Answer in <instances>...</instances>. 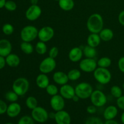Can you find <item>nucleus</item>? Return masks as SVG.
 <instances>
[{
	"label": "nucleus",
	"mask_w": 124,
	"mask_h": 124,
	"mask_svg": "<svg viewBox=\"0 0 124 124\" xmlns=\"http://www.w3.org/2000/svg\"><path fill=\"white\" fill-rule=\"evenodd\" d=\"M87 28L93 33H99L104 29V19L99 13H93L88 17L87 21Z\"/></svg>",
	"instance_id": "obj_1"
},
{
	"label": "nucleus",
	"mask_w": 124,
	"mask_h": 124,
	"mask_svg": "<svg viewBox=\"0 0 124 124\" xmlns=\"http://www.w3.org/2000/svg\"><path fill=\"white\" fill-rule=\"evenodd\" d=\"M30 88V83L27 79L23 77L17 78L12 84V90L14 91L19 96L26 94Z\"/></svg>",
	"instance_id": "obj_2"
},
{
	"label": "nucleus",
	"mask_w": 124,
	"mask_h": 124,
	"mask_svg": "<svg viewBox=\"0 0 124 124\" xmlns=\"http://www.w3.org/2000/svg\"><path fill=\"white\" fill-rule=\"evenodd\" d=\"M93 76L96 81L102 85H107L110 83L112 78L108 69L99 67L93 71Z\"/></svg>",
	"instance_id": "obj_3"
},
{
	"label": "nucleus",
	"mask_w": 124,
	"mask_h": 124,
	"mask_svg": "<svg viewBox=\"0 0 124 124\" xmlns=\"http://www.w3.org/2000/svg\"><path fill=\"white\" fill-rule=\"evenodd\" d=\"M38 29L34 25H26L22 29L20 37L23 41L31 42L38 38Z\"/></svg>",
	"instance_id": "obj_4"
},
{
	"label": "nucleus",
	"mask_w": 124,
	"mask_h": 124,
	"mask_svg": "<svg viewBox=\"0 0 124 124\" xmlns=\"http://www.w3.org/2000/svg\"><path fill=\"white\" fill-rule=\"evenodd\" d=\"M75 88L76 94L81 99H86L90 98L93 92V87L88 82H82L76 85Z\"/></svg>",
	"instance_id": "obj_5"
},
{
	"label": "nucleus",
	"mask_w": 124,
	"mask_h": 124,
	"mask_svg": "<svg viewBox=\"0 0 124 124\" xmlns=\"http://www.w3.org/2000/svg\"><path fill=\"white\" fill-rule=\"evenodd\" d=\"M90 98L92 104L98 108L104 107L107 102V98L106 95L100 90H93Z\"/></svg>",
	"instance_id": "obj_6"
},
{
	"label": "nucleus",
	"mask_w": 124,
	"mask_h": 124,
	"mask_svg": "<svg viewBox=\"0 0 124 124\" xmlns=\"http://www.w3.org/2000/svg\"><path fill=\"white\" fill-rule=\"evenodd\" d=\"M56 67V62L55 59L48 56L44 58L40 62L39 65V70L42 73L47 75L54 71Z\"/></svg>",
	"instance_id": "obj_7"
},
{
	"label": "nucleus",
	"mask_w": 124,
	"mask_h": 124,
	"mask_svg": "<svg viewBox=\"0 0 124 124\" xmlns=\"http://www.w3.org/2000/svg\"><path fill=\"white\" fill-rule=\"evenodd\" d=\"M80 70L85 73H93L98 67L97 61L94 58H85L81 59L79 64Z\"/></svg>",
	"instance_id": "obj_8"
},
{
	"label": "nucleus",
	"mask_w": 124,
	"mask_h": 124,
	"mask_svg": "<svg viewBox=\"0 0 124 124\" xmlns=\"http://www.w3.org/2000/svg\"><path fill=\"white\" fill-rule=\"evenodd\" d=\"M31 116L35 122L38 123H44L47 121L48 117V113L44 108L38 106L33 110H31Z\"/></svg>",
	"instance_id": "obj_9"
},
{
	"label": "nucleus",
	"mask_w": 124,
	"mask_h": 124,
	"mask_svg": "<svg viewBox=\"0 0 124 124\" xmlns=\"http://www.w3.org/2000/svg\"><path fill=\"white\" fill-rule=\"evenodd\" d=\"M42 14V9L38 5H31L25 11V16L27 20L35 21L39 18Z\"/></svg>",
	"instance_id": "obj_10"
},
{
	"label": "nucleus",
	"mask_w": 124,
	"mask_h": 124,
	"mask_svg": "<svg viewBox=\"0 0 124 124\" xmlns=\"http://www.w3.org/2000/svg\"><path fill=\"white\" fill-rule=\"evenodd\" d=\"M54 35V30L52 27L44 26L40 29L38 31V38L39 41L47 42L53 39Z\"/></svg>",
	"instance_id": "obj_11"
},
{
	"label": "nucleus",
	"mask_w": 124,
	"mask_h": 124,
	"mask_svg": "<svg viewBox=\"0 0 124 124\" xmlns=\"http://www.w3.org/2000/svg\"><path fill=\"white\" fill-rule=\"evenodd\" d=\"M50 105L55 112L62 110L65 107V99L60 94L53 96L50 101Z\"/></svg>",
	"instance_id": "obj_12"
},
{
	"label": "nucleus",
	"mask_w": 124,
	"mask_h": 124,
	"mask_svg": "<svg viewBox=\"0 0 124 124\" xmlns=\"http://www.w3.org/2000/svg\"><path fill=\"white\" fill-rule=\"evenodd\" d=\"M56 124H71V116L67 111L62 110L56 111L54 117Z\"/></svg>",
	"instance_id": "obj_13"
},
{
	"label": "nucleus",
	"mask_w": 124,
	"mask_h": 124,
	"mask_svg": "<svg viewBox=\"0 0 124 124\" xmlns=\"http://www.w3.org/2000/svg\"><path fill=\"white\" fill-rule=\"evenodd\" d=\"M59 93L65 99L70 100L76 94L75 93V88L71 85L66 84L65 85H61L59 88Z\"/></svg>",
	"instance_id": "obj_14"
},
{
	"label": "nucleus",
	"mask_w": 124,
	"mask_h": 124,
	"mask_svg": "<svg viewBox=\"0 0 124 124\" xmlns=\"http://www.w3.org/2000/svg\"><path fill=\"white\" fill-rule=\"evenodd\" d=\"M83 50L79 47H75L71 48L69 53V58L72 62H80L83 56Z\"/></svg>",
	"instance_id": "obj_15"
},
{
	"label": "nucleus",
	"mask_w": 124,
	"mask_h": 124,
	"mask_svg": "<svg viewBox=\"0 0 124 124\" xmlns=\"http://www.w3.org/2000/svg\"><path fill=\"white\" fill-rule=\"evenodd\" d=\"M12 50V46L10 41L6 39H0V56L6 58L10 54Z\"/></svg>",
	"instance_id": "obj_16"
},
{
	"label": "nucleus",
	"mask_w": 124,
	"mask_h": 124,
	"mask_svg": "<svg viewBox=\"0 0 124 124\" xmlns=\"http://www.w3.org/2000/svg\"><path fill=\"white\" fill-rule=\"evenodd\" d=\"M21 111V106L20 104L15 102H12L8 105L6 113L8 117L13 118L17 117L20 114Z\"/></svg>",
	"instance_id": "obj_17"
},
{
	"label": "nucleus",
	"mask_w": 124,
	"mask_h": 124,
	"mask_svg": "<svg viewBox=\"0 0 124 124\" xmlns=\"http://www.w3.org/2000/svg\"><path fill=\"white\" fill-rule=\"evenodd\" d=\"M53 80L56 84L59 85L66 84L69 81L67 74L61 71H56L53 73Z\"/></svg>",
	"instance_id": "obj_18"
},
{
	"label": "nucleus",
	"mask_w": 124,
	"mask_h": 124,
	"mask_svg": "<svg viewBox=\"0 0 124 124\" xmlns=\"http://www.w3.org/2000/svg\"><path fill=\"white\" fill-rule=\"evenodd\" d=\"M36 84L38 88L41 89H46L50 84L49 78L47 74L41 73L37 76L36 78Z\"/></svg>",
	"instance_id": "obj_19"
},
{
	"label": "nucleus",
	"mask_w": 124,
	"mask_h": 124,
	"mask_svg": "<svg viewBox=\"0 0 124 124\" xmlns=\"http://www.w3.org/2000/svg\"><path fill=\"white\" fill-rule=\"evenodd\" d=\"M118 115V109L115 105H109L105 109L103 116L105 120L114 119Z\"/></svg>",
	"instance_id": "obj_20"
},
{
	"label": "nucleus",
	"mask_w": 124,
	"mask_h": 124,
	"mask_svg": "<svg viewBox=\"0 0 124 124\" xmlns=\"http://www.w3.org/2000/svg\"><path fill=\"white\" fill-rule=\"evenodd\" d=\"M6 64L10 67L15 68L20 64V58L19 56L14 53H10L6 57Z\"/></svg>",
	"instance_id": "obj_21"
},
{
	"label": "nucleus",
	"mask_w": 124,
	"mask_h": 124,
	"mask_svg": "<svg viewBox=\"0 0 124 124\" xmlns=\"http://www.w3.org/2000/svg\"><path fill=\"white\" fill-rule=\"evenodd\" d=\"M101 41L102 40L101 39L99 33H91L88 35V38L87 39V45L92 47H94V48L99 46Z\"/></svg>",
	"instance_id": "obj_22"
},
{
	"label": "nucleus",
	"mask_w": 124,
	"mask_h": 124,
	"mask_svg": "<svg viewBox=\"0 0 124 124\" xmlns=\"http://www.w3.org/2000/svg\"><path fill=\"white\" fill-rule=\"evenodd\" d=\"M101 39L102 41L108 42L110 41L113 38L114 33L111 29L109 28H105L103 29L99 33Z\"/></svg>",
	"instance_id": "obj_23"
},
{
	"label": "nucleus",
	"mask_w": 124,
	"mask_h": 124,
	"mask_svg": "<svg viewBox=\"0 0 124 124\" xmlns=\"http://www.w3.org/2000/svg\"><path fill=\"white\" fill-rule=\"evenodd\" d=\"M58 4L62 10L66 12L71 10L75 7V2L73 0H59Z\"/></svg>",
	"instance_id": "obj_24"
},
{
	"label": "nucleus",
	"mask_w": 124,
	"mask_h": 124,
	"mask_svg": "<svg viewBox=\"0 0 124 124\" xmlns=\"http://www.w3.org/2000/svg\"><path fill=\"white\" fill-rule=\"evenodd\" d=\"M83 50V54L85 58H94L97 55V51L96 48L92 47L91 46H85L82 48Z\"/></svg>",
	"instance_id": "obj_25"
},
{
	"label": "nucleus",
	"mask_w": 124,
	"mask_h": 124,
	"mask_svg": "<svg viewBox=\"0 0 124 124\" xmlns=\"http://www.w3.org/2000/svg\"><path fill=\"white\" fill-rule=\"evenodd\" d=\"M20 48L22 52L26 54H30L33 52L34 47L31 42L23 41L20 45Z\"/></svg>",
	"instance_id": "obj_26"
},
{
	"label": "nucleus",
	"mask_w": 124,
	"mask_h": 124,
	"mask_svg": "<svg viewBox=\"0 0 124 124\" xmlns=\"http://www.w3.org/2000/svg\"><path fill=\"white\" fill-rule=\"evenodd\" d=\"M35 49L38 54L40 55L45 54L47 52V46L46 42L39 41L36 44Z\"/></svg>",
	"instance_id": "obj_27"
},
{
	"label": "nucleus",
	"mask_w": 124,
	"mask_h": 124,
	"mask_svg": "<svg viewBox=\"0 0 124 124\" xmlns=\"http://www.w3.org/2000/svg\"><path fill=\"white\" fill-rule=\"evenodd\" d=\"M111 63H112L111 59L107 56L102 57L97 61L98 67L105 68V69H108V67H110L111 65Z\"/></svg>",
	"instance_id": "obj_28"
},
{
	"label": "nucleus",
	"mask_w": 124,
	"mask_h": 124,
	"mask_svg": "<svg viewBox=\"0 0 124 124\" xmlns=\"http://www.w3.org/2000/svg\"><path fill=\"white\" fill-rule=\"evenodd\" d=\"M25 105L28 108L32 110L38 106V102L36 98L30 96L27 97L25 100Z\"/></svg>",
	"instance_id": "obj_29"
},
{
	"label": "nucleus",
	"mask_w": 124,
	"mask_h": 124,
	"mask_svg": "<svg viewBox=\"0 0 124 124\" xmlns=\"http://www.w3.org/2000/svg\"><path fill=\"white\" fill-rule=\"evenodd\" d=\"M67 76L69 81H77L81 78V71L78 69H71L68 72Z\"/></svg>",
	"instance_id": "obj_30"
},
{
	"label": "nucleus",
	"mask_w": 124,
	"mask_h": 124,
	"mask_svg": "<svg viewBox=\"0 0 124 124\" xmlns=\"http://www.w3.org/2000/svg\"><path fill=\"white\" fill-rule=\"evenodd\" d=\"M5 98L10 102H17L19 98V96L14 92V91H9L7 92L5 94Z\"/></svg>",
	"instance_id": "obj_31"
},
{
	"label": "nucleus",
	"mask_w": 124,
	"mask_h": 124,
	"mask_svg": "<svg viewBox=\"0 0 124 124\" xmlns=\"http://www.w3.org/2000/svg\"><path fill=\"white\" fill-rule=\"evenodd\" d=\"M110 93L114 98L117 99L122 96V90L119 86L113 85L110 88Z\"/></svg>",
	"instance_id": "obj_32"
},
{
	"label": "nucleus",
	"mask_w": 124,
	"mask_h": 124,
	"mask_svg": "<svg viewBox=\"0 0 124 124\" xmlns=\"http://www.w3.org/2000/svg\"><path fill=\"white\" fill-rule=\"evenodd\" d=\"M46 91L47 92V94L48 95L51 96H53L56 95L58 94V93L59 92V88H58L56 85L54 84H50L47 87V88H46Z\"/></svg>",
	"instance_id": "obj_33"
},
{
	"label": "nucleus",
	"mask_w": 124,
	"mask_h": 124,
	"mask_svg": "<svg viewBox=\"0 0 124 124\" xmlns=\"http://www.w3.org/2000/svg\"><path fill=\"white\" fill-rule=\"evenodd\" d=\"M2 30L6 35H11L14 32V27L10 23H6L2 26Z\"/></svg>",
	"instance_id": "obj_34"
},
{
	"label": "nucleus",
	"mask_w": 124,
	"mask_h": 124,
	"mask_svg": "<svg viewBox=\"0 0 124 124\" xmlns=\"http://www.w3.org/2000/svg\"><path fill=\"white\" fill-rule=\"evenodd\" d=\"M18 124H35V121L31 116L25 115L19 119Z\"/></svg>",
	"instance_id": "obj_35"
},
{
	"label": "nucleus",
	"mask_w": 124,
	"mask_h": 124,
	"mask_svg": "<svg viewBox=\"0 0 124 124\" xmlns=\"http://www.w3.org/2000/svg\"><path fill=\"white\" fill-rule=\"evenodd\" d=\"M102 120L99 117L91 116L86 120L85 124H104Z\"/></svg>",
	"instance_id": "obj_36"
},
{
	"label": "nucleus",
	"mask_w": 124,
	"mask_h": 124,
	"mask_svg": "<svg viewBox=\"0 0 124 124\" xmlns=\"http://www.w3.org/2000/svg\"><path fill=\"white\" fill-rule=\"evenodd\" d=\"M4 7L7 10L10 11V12H13L16 9L17 5L15 1L8 0V1H6Z\"/></svg>",
	"instance_id": "obj_37"
},
{
	"label": "nucleus",
	"mask_w": 124,
	"mask_h": 124,
	"mask_svg": "<svg viewBox=\"0 0 124 124\" xmlns=\"http://www.w3.org/2000/svg\"><path fill=\"white\" fill-rule=\"evenodd\" d=\"M59 54V49L56 46H53L48 51V56L56 59Z\"/></svg>",
	"instance_id": "obj_38"
},
{
	"label": "nucleus",
	"mask_w": 124,
	"mask_h": 124,
	"mask_svg": "<svg viewBox=\"0 0 124 124\" xmlns=\"http://www.w3.org/2000/svg\"><path fill=\"white\" fill-rule=\"evenodd\" d=\"M7 107L8 105H7V104L4 101L0 99V115L6 113L7 111Z\"/></svg>",
	"instance_id": "obj_39"
},
{
	"label": "nucleus",
	"mask_w": 124,
	"mask_h": 124,
	"mask_svg": "<svg viewBox=\"0 0 124 124\" xmlns=\"http://www.w3.org/2000/svg\"><path fill=\"white\" fill-rule=\"evenodd\" d=\"M116 104L119 108L124 110V95H122L120 98H117L116 101Z\"/></svg>",
	"instance_id": "obj_40"
},
{
	"label": "nucleus",
	"mask_w": 124,
	"mask_h": 124,
	"mask_svg": "<svg viewBox=\"0 0 124 124\" xmlns=\"http://www.w3.org/2000/svg\"><path fill=\"white\" fill-rule=\"evenodd\" d=\"M97 108L96 106H94V105H88V107H87V112L88 113L90 114V115H93V114H95L97 111Z\"/></svg>",
	"instance_id": "obj_41"
},
{
	"label": "nucleus",
	"mask_w": 124,
	"mask_h": 124,
	"mask_svg": "<svg viewBox=\"0 0 124 124\" xmlns=\"http://www.w3.org/2000/svg\"><path fill=\"white\" fill-rule=\"evenodd\" d=\"M117 65L120 71L124 73V56L121 57L118 61Z\"/></svg>",
	"instance_id": "obj_42"
},
{
	"label": "nucleus",
	"mask_w": 124,
	"mask_h": 124,
	"mask_svg": "<svg viewBox=\"0 0 124 124\" xmlns=\"http://www.w3.org/2000/svg\"><path fill=\"white\" fill-rule=\"evenodd\" d=\"M118 21L120 24L124 26V10L121 11L118 15Z\"/></svg>",
	"instance_id": "obj_43"
},
{
	"label": "nucleus",
	"mask_w": 124,
	"mask_h": 124,
	"mask_svg": "<svg viewBox=\"0 0 124 124\" xmlns=\"http://www.w3.org/2000/svg\"><path fill=\"white\" fill-rule=\"evenodd\" d=\"M6 58L0 56V70L4 69L6 65Z\"/></svg>",
	"instance_id": "obj_44"
},
{
	"label": "nucleus",
	"mask_w": 124,
	"mask_h": 124,
	"mask_svg": "<svg viewBox=\"0 0 124 124\" xmlns=\"http://www.w3.org/2000/svg\"><path fill=\"white\" fill-rule=\"evenodd\" d=\"M104 124H119V122H117V121H115L114 119L111 120H107Z\"/></svg>",
	"instance_id": "obj_45"
},
{
	"label": "nucleus",
	"mask_w": 124,
	"mask_h": 124,
	"mask_svg": "<svg viewBox=\"0 0 124 124\" xmlns=\"http://www.w3.org/2000/svg\"><path fill=\"white\" fill-rule=\"evenodd\" d=\"M79 99H80V98H79V97L76 94H75V95L73 97V98L71 99V100H72L73 102H78L79 101Z\"/></svg>",
	"instance_id": "obj_46"
},
{
	"label": "nucleus",
	"mask_w": 124,
	"mask_h": 124,
	"mask_svg": "<svg viewBox=\"0 0 124 124\" xmlns=\"http://www.w3.org/2000/svg\"><path fill=\"white\" fill-rule=\"evenodd\" d=\"M6 2V0H0V9L4 7L5 4Z\"/></svg>",
	"instance_id": "obj_47"
},
{
	"label": "nucleus",
	"mask_w": 124,
	"mask_h": 124,
	"mask_svg": "<svg viewBox=\"0 0 124 124\" xmlns=\"http://www.w3.org/2000/svg\"><path fill=\"white\" fill-rule=\"evenodd\" d=\"M55 114L56 113H53V112L49 113H48V117H49V118L54 119V117H55Z\"/></svg>",
	"instance_id": "obj_48"
},
{
	"label": "nucleus",
	"mask_w": 124,
	"mask_h": 124,
	"mask_svg": "<svg viewBox=\"0 0 124 124\" xmlns=\"http://www.w3.org/2000/svg\"><path fill=\"white\" fill-rule=\"evenodd\" d=\"M39 0H30V3L31 5H37Z\"/></svg>",
	"instance_id": "obj_49"
},
{
	"label": "nucleus",
	"mask_w": 124,
	"mask_h": 124,
	"mask_svg": "<svg viewBox=\"0 0 124 124\" xmlns=\"http://www.w3.org/2000/svg\"><path fill=\"white\" fill-rule=\"evenodd\" d=\"M121 122H122L123 124H124V112L122 113V115H121Z\"/></svg>",
	"instance_id": "obj_50"
},
{
	"label": "nucleus",
	"mask_w": 124,
	"mask_h": 124,
	"mask_svg": "<svg viewBox=\"0 0 124 124\" xmlns=\"http://www.w3.org/2000/svg\"><path fill=\"white\" fill-rule=\"evenodd\" d=\"M5 124H14L13 123H10V122H8V123H6Z\"/></svg>",
	"instance_id": "obj_51"
},
{
	"label": "nucleus",
	"mask_w": 124,
	"mask_h": 124,
	"mask_svg": "<svg viewBox=\"0 0 124 124\" xmlns=\"http://www.w3.org/2000/svg\"><path fill=\"white\" fill-rule=\"evenodd\" d=\"M122 87H123V89L124 90V82L123 83V84H122Z\"/></svg>",
	"instance_id": "obj_52"
},
{
	"label": "nucleus",
	"mask_w": 124,
	"mask_h": 124,
	"mask_svg": "<svg viewBox=\"0 0 124 124\" xmlns=\"http://www.w3.org/2000/svg\"><path fill=\"white\" fill-rule=\"evenodd\" d=\"M54 1H59V0H54Z\"/></svg>",
	"instance_id": "obj_53"
}]
</instances>
